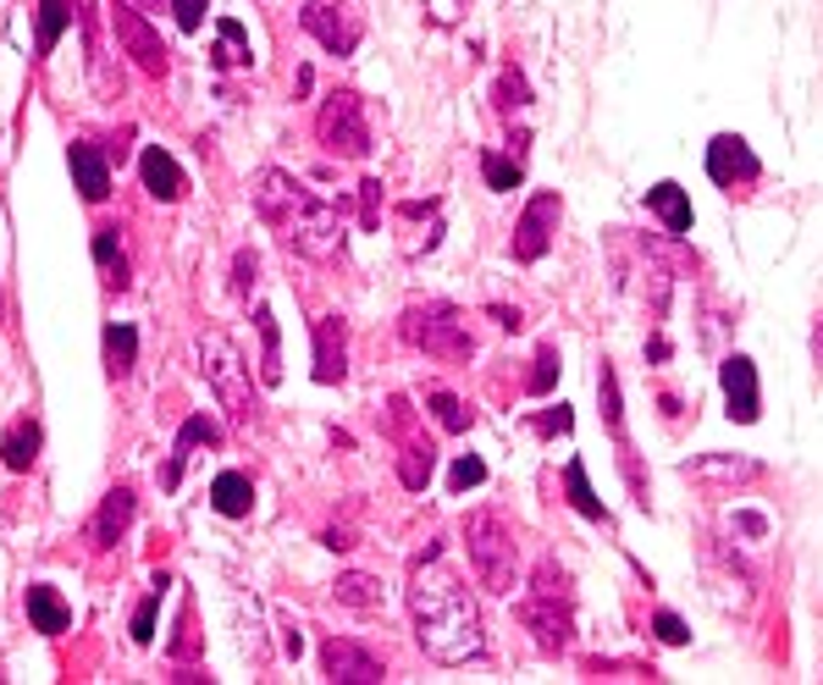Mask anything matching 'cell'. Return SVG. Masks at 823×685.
Segmentation results:
<instances>
[{"instance_id":"45","label":"cell","mask_w":823,"mask_h":685,"mask_svg":"<svg viewBox=\"0 0 823 685\" xmlns=\"http://www.w3.org/2000/svg\"><path fill=\"white\" fill-rule=\"evenodd\" d=\"M144 7H161V0H144Z\"/></svg>"},{"instance_id":"14","label":"cell","mask_w":823,"mask_h":685,"mask_svg":"<svg viewBox=\"0 0 823 685\" xmlns=\"http://www.w3.org/2000/svg\"><path fill=\"white\" fill-rule=\"evenodd\" d=\"M348 377V337H343V320L337 315H321L315 320V382L321 388H337Z\"/></svg>"},{"instance_id":"36","label":"cell","mask_w":823,"mask_h":685,"mask_svg":"<svg viewBox=\"0 0 823 685\" xmlns=\"http://www.w3.org/2000/svg\"><path fill=\"white\" fill-rule=\"evenodd\" d=\"M376 221H381V183L365 177V183H359V227L376 232Z\"/></svg>"},{"instance_id":"15","label":"cell","mask_w":823,"mask_h":685,"mask_svg":"<svg viewBox=\"0 0 823 685\" xmlns=\"http://www.w3.org/2000/svg\"><path fill=\"white\" fill-rule=\"evenodd\" d=\"M685 476H691L696 487H740V481H757L762 465L746 459V454H702V459L685 465Z\"/></svg>"},{"instance_id":"10","label":"cell","mask_w":823,"mask_h":685,"mask_svg":"<svg viewBox=\"0 0 823 685\" xmlns=\"http://www.w3.org/2000/svg\"><path fill=\"white\" fill-rule=\"evenodd\" d=\"M559 216H564V205H559V194H537L531 205H526V216H520V227H515V260H542L548 249H553V232H559Z\"/></svg>"},{"instance_id":"33","label":"cell","mask_w":823,"mask_h":685,"mask_svg":"<svg viewBox=\"0 0 823 685\" xmlns=\"http://www.w3.org/2000/svg\"><path fill=\"white\" fill-rule=\"evenodd\" d=\"M398 476H403V487H409V492H421V487L432 481V448H403Z\"/></svg>"},{"instance_id":"43","label":"cell","mask_w":823,"mask_h":685,"mask_svg":"<svg viewBox=\"0 0 823 685\" xmlns=\"http://www.w3.org/2000/svg\"><path fill=\"white\" fill-rule=\"evenodd\" d=\"M542 432H570V410L559 404V415H548V421H542Z\"/></svg>"},{"instance_id":"35","label":"cell","mask_w":823,"mask_h":685,"mask_svg":"<svg viewBox=\"0 0 823 685\" xmlns=\"http://www.w3.org/2000/svg\"><path fill=\"white\" fill-rule=\"evenodd\" d=\"M432 415H437L443 432H465V426H470V410H465L454 393H432Z\"/></svg>"},{"instance_id":"6","label":"cell","mask_w":823,"mask_h":685,"mask_svg":"<svg viewBox=\"0 0 823 685\" xmlns=\"http://www.w3.org/2000/svg\"><path fill=\"white\" fill-rule=\"evenodd\" d=\"M403 337L415 342V349H426L432 360H454V366H465L470 355H476V337H470V320L454 309V304H443V298H426V304H409L403 309Z\"/></svg>"},{"instance_id":"7","label":"cell","mask_w":823,"mask_h":685,"mask_svg":"<svg viewBox=\"0 0 823 685\" xmlns=\"http://www.w3.org/2000/svg\"><path fill=\"white\" fill-rule=\"evenodd\" d=\"M315 139H321L332 155H343V161H365V155H370V117H365V100L348 95V89H337V95L321 106V117H315Z\"/></svg>"},{"instance_id":"38","label":"cell","mask_w":823,"mask_h":685,"mask_svg":"<svg viewBox=\"0 0 823 685\" xmlns=\"http://www.w3.org/2000/svg\"><path fill=\"white\" fill-rule=\"evenodd\" d=\"M255 265H260L255 249H238V254H232V293H238V298L255 287Z\"/></svg>"},{"instance_id":"40","label":"cell","mask_w":823,"mask_h":685,"mask_svg":"<svg viewBox=\"0 0 823 685\" xmlns=\"http://www.w3.org/2000/svg\"><path fill=\"white\" fill-rule=\"evenodd\" d=\"M205 7H210V0H172L177 29H183V34H199V23H205Z\"/></svg>"},{"instance_id":"29","label":"cell","mask_w":823,"mask_h":685,"mask_svg":"<svg viewBox=\"0 0 823 685\" xmlns=\"http://www.w3.org/2000/svg\"><path fill=\"white\" fill-rule=\"evenodd\" d=\"M95 260L106 265V282L122 293L128 287V260H122V243H117V227H100L95 232Z\"/></svg>"},{"instance_id":"41","label":"cell","mask_w":823,"mask_h":685,"mask_svg":"<svg viewBox=\"0 0 823 685\" xmlns=\"http://www.w3.org/2000/svg\"><path fill=\"white\" fill-rule=\"evenodd\" d=\"M652 630H658V641H669V646H685V641H691V630H685L680 613H669V608L652 619Z\"/></svg>"},{"instance_id":"28","label":"cell","mask_w":823,"mask_h":685,"mask_svg":"<svg viewBox=\"0 0 823 685\" xmlns=\"http://www.w3.org/2000/svg\"><path fill=\"white\" fill-rule=\"evenodd\" d=\"M564 487H570V503H575L586 520H608V509H603V498L592 492V481H586V465H581V459H570V465H564Z\"/></svg>"},{"instance_id":"32","label":"cell","mask_w":823,"mask_h":685,"mask_svg":"<svg viewBox=\"0 0 823 685\" xmlns=\"http://www.w3.org/2000/svg\"><path fill=\"white\" fill-rule=\"evenodd\" d=\"M161 591H166V575H155L150 580V597L139 602V613H133V641H155V613H161Z\"/></svg>"},{"instance_id":"20","label":"cell","mask_w":823,"mask_h":685,"mask_svg":"<svg viewBox=\"0 0 823 685\" xmlns=\"http://www.w3.org/2000/svg\"><path fill=\"white\" fill-rule=\"evenodd\" d=\"M29 619H34V630L62 635L73 624V608H67V597L56 586H29Z\"/></svg>"},{"instance_id":"3","label":"cell","mask_w":823,"mask_h":685,"mask_svg":"<svg viewBox=\"0 0 823 685\" xmlns=\"http://www.w3.org/2000/svg\"><path fill=\"white\" fill-rule=\"evenodd\" d=\"M465 553H470V569L487 591H515L520 580V536L515 525L498 514V509H476L465 514Z\"/></svg>"},{"instance_id":"9","label":"cell","mask_w":823,"mask_h":685,"mask_svg":"<svg viewBox=\"0 0 823 685\" xmlns=\"http://www.w3.org/2000/svg\"><path fill=\"white\" fill-rule=\"evenodd\" d=\"M299 23H304V34H315L321 51H332V56H354V45H359V34H365L359 18L343 7V0H304Z\"/></svg>"},{"instance_id":"24","label":"cell","mask_w":823,"mask_h":685,"mask_svg":"<svg viewBox=\"0 0 823 685\" xmlns=\"http://www.w3.org/2000/svg\"><path fill=\"white\" fill-rule=\"evenodd\" d=\"M255 326H260V382L277 388V382H282V331H277V315L260 304V309H255Z\"/></svg>"},{"instance_id":"1","label":"cell","mask_w":823,"mask_h":685,"mask_svg":"<svg viewBox=\"0 0 823 685\" xmlns=\"http://www.w3.org/2000/svg\"><path fill=\"white\" fill-rule=\"evenodd\" d=\"M403 591H409V613H415V635H421L426 657L459 668V663H470V657L487 652L481 613H476L470 591L459 586V575L443 569L437 547H426V558H415Z\"/></svg>"},{"instance_id":"44","label":"cell","mask_w":823,"mask_h":685,"mask_svg":"<svg viewBox=\"0 0 823 685\" xmlns=\"http://www.w3.org/2000/svg\"><path fill=\"white\" fill-rule=\"evenodd\" d=\"M817 355H823V326H817Z\"/></svg>"},{"instance_id":"27","label":"cell","mask_w":823,"mask_h":685,"mask_svg":"<svg viewBox=\"0 0 823 685\" xmlns=\"http://www.w3.org/2000/svg\"><path fill=\"white\" fill-rule=\"evenodd\" d=\"M216 67H249V34L232 18L216 23Z\"/></svg>"},{"instance_id":"5","label":"cell","mask_w":823,"mask_h":685,"mask_svg":"<svg viewBox=\"0 0 823 685\" xmlns=\"http://www.w3.org/2000/svg\"><path fill=\"white\" fill-rule=\"evenodd\" d=\"M194 349H199V377L216 393V404L232 415V426H249L255 421V393H249V366L232 349V337L227 331H205Z\"/></svg>"},{"instance_id":"13","label":"cell","mask_w":823,"mask_h":685,"mask_svg":"<svg viewBox=\"0 0 823 685\" xmlns=\"http://www.w3.org/2000/svg\"><path fill=\"white\" fill-rule=\"evenodd\" d=\"M718 382H724V404H729V421L751 426L762 415V393H757V366L746 355H729L718 366Z\"/></svg>"},{"instance_id":"30","label":"cell","mask_w":823,"mask_h":685,"mask_svg":"<svg viewBox=\"0 0 823 685\" xmlns=\"http://www.w3.org/2000/svg\"><path fill=\"white\" fill-rule=\"evenodd\" d=\"M337 602H348V608H381V586L370 575H343L337 580Z\"/></svg>"},{"instance_id":"16","label":"cell","mask_w":823,"mask_h":685,"mask_svg":"<svg viewBox=\"0 0 823 685\" xmlns=\"http://www.w3.org/2000/svg\"><path fill=\"white\" fill-rule=\"evenodd\" d=\"M139 177H144V188L161 199V205H177L183 194H188V177H183V166L161 150V144H150L144 155H139Z\"/></svg>"},{"instance_id":"31","label":"cell","mask_w":823,"mask_h":685,"mask_svg":"<svg viewBox=\"0 0 823 685\" xmlns=\"http://www.w3.org/2000/svg\"><path fill=\"white\" fill-rule=\"evenodd\" d=\"M597 399H603V421L614 426V437L625 443V410H619V382H614V371L603 366L597 371Z\"/></svg>"},{"instance_id":"11","label":"cell","mask_w":823,"mask_h":685,"mask_svg":"<svg viewBox=\"0 0 823 685\" xmlns=\"http://www.w3.org/2000/svg\"><path fill=\"white\" fill-rule=\"evenodd\" d=\"M321 668L332 685H381L387 679V663L376 652H365L359 641H337V635L321 646Z\"/></svg>"},{"instance_id":"42","label":"cell","mask_w":823,"mask_h":685,"mask_svg":"<svg viewBox=\"0 0 823 685\" xmlns=\"http://www.w3.org/2000/svg\"><path fill=\"white\" fill-rule=\"evenodd\" d=\"M498 106L509 111V106H526V78L520 73H503V84H498Z\"/></svg>"},{"instance_id":"23","label":"cell","mask_w":823,"mask_h":685,"mask_svg":"<svg viewBox=\"0 0 823 685\" xmlns=\"http://www.w3.org/2000/svg\"><path fill=\"white\" fill-rule=\"evenodd\" d=\"M647 210L663 216L669 232H691V199H685L680 183H658V188H647Z\"/></svg>"},{"instance_id":"4","label":"cell","mask_w":823,"mask_h":685,"mask_svg":"<svg viewBox=\"0 0 823 685\" xmlns=\"http://www.w3.org/2000/svg\"><path fill=\"white\" fill-rule=\"evenodd\" d=\"M520 624L537 635L542 652H564V646H570L575 597H570V575H564L553 558L537 564V580H531V591L520 597Z\"/></svg>"},{"instance_id":"39","label":"cell","mask_w":823,"mask_h":685,"mask_svg":"<svg viewBox=\"0 0 823 685\" xmlns=\"http://www.w3.org/2000/svg\"><path fill=\"white\" fill-rule=\"evenodd\" d=\"M553 382H559V355H553V349H542V355H537V371H531V382H526V388H531V393H548Z\"/></svg>"},{"instance_id":"37","label":"cell","mask_w":823,"mask_h":685,"mask_svg":"<svg viewBox=\"0 0 823 685\" xmlns=\"http://www.w3.org/2000/svg\"><path fill=\"white\" fill-rule=\"evenodd\" d=\"M481 481H487V465H481L476 454H465V459L448 470V487H454V492H470V487H481Z\"/></svg>"},{"instance_id":"18","label":"cell","mask_w":823,"mask_h":685,"mask_svg":"<svg viewBox=\"0 0 823 685\" xmlns=\"http://www.w3.org/2000/svg\"><path fill=\"white\" fill-rule=\"evenodd\" d=\"M210 448V443H221V426L210 421V415H194V421H183V432H177V448H172V465L161 470V487H177L183 481V465H188V454L194 448Z\"/></svg>"},{"instance_id":"22","label":"cell","mask_w":823,"mask_h":685,"mask_svg":"<svg viewBox=\"0 0 823 685\" xmlns=\"http://www.w3.org/2000/svg\"><path fill=\"white\" fill-rule=\"evenodd\" d=\"M40 443H45V437H40V426H34V421H12V426H7V437H0V454H7V470H18V476H23V470H34V459H40Z\"/></svg>"},{"instance_id":"17","label":"cell","mask_w":823,"mask_h":685,"mask_svg":"<svg viewBox=\"0 0 823 685\" xmlns=\"http://www.w3.org/2000/svg\"><path fill=\"white\" fill-rule=\"evenodd\" d=\"M67 161H73V183H78V194H84L89 205H100V199L111 194V161H106L95 144H73Z\"/></svg>"},{"instance_id":"2","label":"cell","mask_w":823,"mask_h":685,"mask_svg":"<svg viewBox=\"0 0 823 685\" xmlns=\"http://www.w3.org/2000/svg\"><path fill=\"white\" fill-rule=\"evenodd\" d=\"M249 199H255V216H260L293 254H304V260H337V254H343V216H337L321 194H310L293 172L266 166V172L255 177Z\"/></svg>"},{"instance_id":"21","label":"cell","mask_w":823,"mask_h":685,"mask_svg":"<svg viewBox=\"0 0 823 685\" xmlns=\"http://www.w3.org/2000/svg\"><path fill=\"white\" fill-rule=\"evenodd\" d=\"M249 503H255V487H249V476H238V470H221V476L210 481V509H216V514H227V520H243V514H249Z\"/></svg>"},{"instance_id":"8","label":"cell","mask_w":823,"mask_h":685,"mask_svg":"<svg viewBox=\"0 0 823 685\" xmlns=\"http://www.w3.org/2000/svg\"><path fill=\"white\" fill-rule=\"evenodd\" d=\"M111 34H117V45L133 56V67H139V73L166 78L172 51H166V45H161V34L144 23V12H133V7H111Z\"/></svg>"},{"instance_id":"26","label":"cell","mask_w":823,"mask_h":685,"mask_svg":"<svg viewBox=\"0 0 823 685\" xmlns=\"http://www.w3.org/2000/svg\"><path fill=\"white\" fill-rule=\"evenodd\" d=\"M67 23H73V0H40V34H34V51L51 56L56 40L67 34Z\"/></svg>"},{"instance_id":"34","label":"cell","mask_w":823,"mask_h":685,"mask_svg":"<svg viewBox=\"0 0 823 685\" xmlns=\"http://www.w3.org/2000/svg\"><path fill=\"white\" fill-rule=\"evenodd\" d=\"M481 172H487V183H492L498 194H509V188L520 183V161H509V155H498V150L481 155Z\"/></svg>"},{"instance_id":"12","label":"cell","mask_w":823,"mask_h":685,"mask_svg":"<svg viewBox=\"0 0 823 685\" xmlns=\"http://www.w3.org/2000/svg\"><path fill=\"white\" fill-rule=\"evenodd\" d=\"M757 172H762V161L751 155V144H746V139H735V133H718V139L707 144V177H713L718 188L757 183Z\"/></svg>"},{"instance_id":"25","label":"cell","mask_w":823,"mask_h":685,"mask_svg":"<svg viewBox=\"0 0 823 685\" xmlns=\"http://www.w3.org/2000/svg\"><path fill=\"white\" fill-rule=\"evenodd\" d=\"M133 360H139V331H133L128 320H111V326H106V371H111V377H128Z\"/></svg>"},{"instance_id":"19","label":"cell","mask_w":823,"mask_h":685,"mask_svg":"<svg viewBox=\"0 0 823 685\" xmlns=\"http://www.w3.org/2000/svg\"><path fill=\"white\" fill-rule=\"evenodd\" d=\"M133 492L128 487H111L106 492V503H100V514H95V547H117L122 542V531L133 525Z\"/></svg>"}]
</instances>
